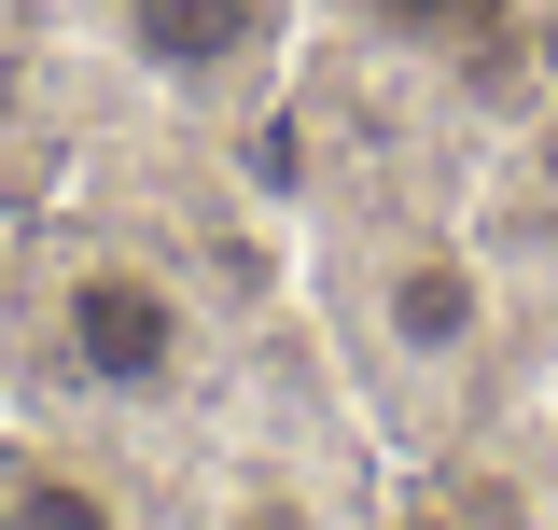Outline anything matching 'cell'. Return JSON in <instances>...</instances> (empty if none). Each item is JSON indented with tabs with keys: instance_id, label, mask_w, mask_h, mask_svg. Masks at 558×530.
<instances>
[{
	"instance_id": "cell-6",
	"label": "cell",
	"mask_w": 558,
	"mask_h": 530,
	"mask_svg": "<svg viewBox=\"0 0 558 530\" xmlns=\"http://www.w3.org/2000/svg\"><path fill=\"white\" fill-rule=\"evenodd\" d=\"M349 43H377V57L405 70H475L502 28H517V0H322Z\"/></svg>"
},
{
	"instance_id": "cell-1",
	"label": "cell",
	"mask_w": 558,
	"mask_h": 530,
	"mask_svg": "<svg viewBox=\"0 0 558 530\" xmlns=\"http://www.w3.org/2000/svg\"><path fill=\"white\" fill-rule=\"evenodd\" d=\"M307 293L363 419L391 433H461L517 349V279L488 265L475 224H433V209H336L307 252Z\"/></svg>"
},
{
	"instance_id": "cell-2",
	"label": "cell",
	"mask_w": 558,
	"mask_h": 530,
	"mask_svg": "<svg viewBox=\"0 0 558 530\" xmlns=\"http://www.w3.org/2000/svg\"><path fill=\"white\" fill-rule=\"evenodd\" d=\"M28 349H43V392L84 405V419H182L223 363V322H209V279L168 238L140 224H98V209H43L28 224Z\"/></svg>"
},
{
	"instance_id": "cell-4",
	"label": "cell",
	"mask_w": 558,
	"mask_h": 530,
	"mask_svg": "<svg viewBox=\"0 0 558 530\" xmlns=\"http://www.w3.org/2000/svg\"><path fill=\"white\" fill-rule=\"evenodd\" d=\"M168 530H363V461H322L293 433H223L182 474Z\"/></svg>"
},
{
	"instance_id": "cell-5",
	"label": "cell",
	"mask_w": 558,
	"mask_h": 530,
	"mask_svg": "<svg viewBox=\"0 0 558 530\" xmlns=\"http://www.w3.org/2000/svg\"><path fill=\"white\" fill-rule=\"evenodd\" d=\"M0 530H168V517L98 447H70L43 419H0Z\"/></svg>"
},
{
	"instance_id": "cell-7",
	"label": "cell",
	"mask_w": 558,
	"mask_h": 530,
	"mask_svg": "<svg viewBox=\"0 0 558 530\" xmlns=\"http://www.w3.org/2000/svg\"><path fill=\"white\" fill-rule=\"evenodd\" d=\"M57 168H70V84L0 28V196L43 209V196H57Z\"/></svg>"
},
{
	"instance_id": "cell-3",
	"label": "cell",
	"mask_w": 558,
	"mask_h": 530,
	"mask_svg": "<svg viewBox=\"0 0 558 530\" xmlns=\"http://www.w3.org/2000/svg\"><path fill=\"white\" fill-rule=\"evenodd\" d=\"M84 28H98V57L126 70L154 112H182V127H238V112H266V98H279L307 0H84Z\"/></svg>"
}]
</instances>
